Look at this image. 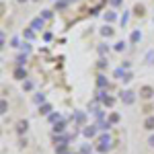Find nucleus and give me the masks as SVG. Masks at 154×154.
<instances>
[{
    "instance_id": "f257e3e1",
    "label": "nucleus",
    "mask_w": 154,
    "mask_h": 154,
    "mask_svg": "<svg viewBox=\"0 0 154 154\" xmlns=\"http://www.w3.org/2000/svg\"><path fill=\"white\" fill-rule=\"evenodd\" d=\"M119 99H121L123 105H134L136 103V93L134 91H121V97Z\"/></svg>"
},
{
    "instance_id": "f03ea898",
    "label": "nucleus",
    "mask_w": 154,
    "mask_h": 154,
    "mask_svg": "<svg viewBox=\"0 0 154 154\" xmlns=\"http://www.w3.org/2000/svg\"><path fill=\"white\" fill-rule=\"evenodd\" d=\"M140 97H142V99H146V101H150V99L154 97V88H152V86H148V84H146V86H142V88H140Z\"/></svg>"
},
{
    "instance_id": "7ed1b4c3",
    "label": "nucleus",
    "mask_w": 154,
    "mask_h": 154,
    "mask_svg": "<svg viewBox=\"0 0 154 154\" xmlns=\"http://www.w3.org/2000/svg\"><path fill=\"white\" fill-rule=\"evenodd\" d=\"M29 27H31V29H33V31H41V29H43V27H45V21H43V19H41V17H35V19H33V21H31V25H29Z\"/></svg>"
},
{
    "instance_id": "20e7f679",
    "label": "nucleus",
    "mask_w": 154,
    "mask_h": 154,
    "mask_svg": "<svg viewBox=\"0 0 154 154\" xmlns=\"http://www.w3.org/2000/svg\"><path fill=\"white\" fill-rule=\"evenodd\" d=\"M12 76H14V78H17V80H27V70H25V68H19V66H17V68H14V70H12Z\"/></svg>"
},
{
    "instance_id": "39448f33",
    "label": "nucleus",
    "mask_w": 154,
    "mask_h": 154,
    "mask_svg": "<svg viewBox=\"0 0 154 154\" xmlns=\"http://www.w3.org/2000/svg\"><path fill=\"white\" fill-rule=\"evenodd\" d=\"M97 86H99L101 91L109 88V80H107V76H105V74H99V76H97Z\"/></svg>"
},
{
    "instance_id": "423d86ee",
    "label": "nucleus",
    "mask_w": 154,
    "mask_h": 154,
    "mask_svg": "<svg viewBox=\"0 0 154 154\" xmlns=\"http://www.w3.org/2000/svg\"><path fill=\"white\" fill-rule=\"evenodd\" d=\"M131 14H134V17H144V14H146V6H144V4H140V2H138V4H134Z\"/></svg>"
},
{
    "instance_id": "0eeeda50",
    "label": "nucleus",
    "mask_w": 154,
    "mask_h": 154,
    "mask_svg": "<svg viewBox=\"0 0 154 154\" xmlns=\"http://www.w3.org/2000/svg\"><path fill=\"white\" fill-rule=\"evenodd\" d=\"M99 33L109 39V37H113V33H115V31H113V27H111V25H103V27L99 29Z\"/></svg>"
},
{
    "instance_id": "6e6552de",
    "label": "nucleus",
    "mask_w": 154,
    "mask_h": 154,
    "mask_svg": "<svg viewBox=\"0 0 154 154\" xmlns=\"http://www.w3.org/2000/svg\"><path fill=\"white\" fill-rule=\"evenodd\" d=\"M130 41L131 43H140V41H142V31H140V29H134L131 35H130Z\"/></svg>"
},
{
    "instance_id": "1a4fd4ad",
    "label": "nucleus",
    "mask_w": 154,
    "mask_h": 154,
    "mask_svg": "<svg viewBox=\"0 0 154 154\" xmlns=\"http://www.w3.org/2000/svg\"><path fill=\"white\" fill-rule=\"evenodd\" d=\"M144 130L154 131V115H148V117L144 119Z\"/></svg>"
},
{
    "instance_id": "9d476101",
    "label": "nucleus",
    "mask_w": 154,
    "mask_h": 154,
    "mask_svg": "<svg viewBox=\"0 0 154 154\" xmlns=\"http://www.w3.org/2000/svg\"><path fill=\"white\" fill-rule=\"evenodd\" d=\"M97 51H99L101 58H105L107 54H109V43H99V45H97Z\"/></svg>"
},
{
    "instance_id": "9b49d317",
    "label": "nucleus",
    "mask_w": 154,
    "mask_h": 154,
    "mask_svg": "<svg viewBox=\"0 0 154 154\" xmlns=\"http://www.w3.org/2000/svg\"><path fill=\"white\" fill-rule=\"evenodd\" d=\"M27 128H29V121H27V119L19 121V123H17V134H21V136H23L25 131H27Z\"/></svg>"
},
{
    "instance_id": "f8f14e48",
    "label": "nucleus",
    "mask_w": 154,
    "mask_h": 154,
    "mask_svg": "<svg viewBox=\"0 0 154 154\" xmlns=\"http://www.w3.org/2000/svg\"><path fill=\"white\" fill-rule=\"evenodd\" d=\"M82 134H84V138H95V136H97V125L84 128V130H82Z\"/></svg>"
},
{
    "instance_id": "ddd939ff",
    "label": "nucleus",
    "mask_w": 154,
    "mask_h": 154,
    "mask_svg": "<svg viewBox=\"0 0 154 154\" xmlns=\"http://www.w3.org/2000/svg\"><path fill=\"white\" fill-rule=\"evenodd\" d=\"M113 140H111V136L109 134H103V136H99V144H103V146H113Z\"/></svg>"
},
{
    "instance_id": "4468645a",
    "label": "nucleus",
    "mask_w": 154,
    "mask_h": 154,
    "mask_svg": "<svg viewBox=\"0 0 154 154\" xmlns=\"http://www.w3.org/2000/svg\"><path fill=\"white\" fill-rule=\"evenodd\" d=\"M144 62H146L148 66H154V49H148V51H146V56H144Z\"/></svg>"
},
{
    "instance_id": "2eb2a0df",
    "label": "nucleus",
    "mask_w": 154,
    "mask_h": 154,
    "mask_svg": "<svg viewBox=\"0 0 154 154\" xmlns=\"http://www.w3.org/2000/svg\"><path fill=\"white\" fill-rule=\"evenodd\" d=\"M105 21H107V25H109V23H115V21H117V14H115L113 11H107L105 12Z\"/></svg>"
},
{
    "instance_id": "dca6fc26",
    "label": "nucleus",
    "mask_w": 154,
    "mask_h": 154,
    "mask_svg": "<svg viewBox=\"0 0 154 154\" xmlns=\"http://www.w3.org/2000/svg\"><path fill=\"white\" fill-rule=\"evenodd\" d=\"M23 37L27 39V41H33V39H35V31L29 27V29H25V31H23Z\"/></svg>"
},
{
    "instance_id": "f3484780",
    "label": "nucleus",
    "mask_w": 154,
    "mask_h": 154,
    "mask_svg": "<svg viewBox=\"0 0 154 154\" xmlns=\"http://www.w3.org/2000/svg\"><path fill=\"white\" fill-rule=\"evenodd\" d=\"M91 4H93V8H91V12H93V14H97V11H99V8H101V6L105 4V0H93Z\"/></svg>"
},
{
    "instance_id": "a211bd4d",
    "label": "nucleus",
    "mask_w": 154,
    "mask_h": 154,
    "mask_svg": "<svg viewBox=\"0 0 154 154\" xmlns=\"http://www.w3.org/2000/svg\"><path fill=\"white\" fill-rule=\"evenodd\" d=\"M39 113L41 115H51V105L49 103H43V105L39 107Z\"/></svg>"
},
{
    "instance_id": "6ab92c4d",
    "label": "nucleus",
    "mask_w": 154,
    "mask_h": 154,
    "mask_svg": "<svg viewBox=\"0 0 154 154\" xmlns=\"http://www.w3.org/2000/svg\"><path fill=\"white\" fill-rule=\"evenodd\" d=\"M14 62H17V66H19V68H25V62H27V54H19Z\"/></svg>"
},
{
    "instance_id": "aec40b11",
    "label": "nucleus",
    "mask_w": 154,
    "mask_h": 154,
    "mask_svg": "<svg viewBox=\"0 0 154 154\" xmlns=\"http://www.w3.org/2000/svg\"><path fill=\"white\" fill-rule=\"evenodd\" d=\"M68 4H70V0H58L56 2V11H66Z\"/></svg>"
},
{
    "instance_id": "412c9836",
    "label": "nucleus",
    "mask_w": 154,
    "mask_h": 154,
    "mask_svg": "<svg viewBox=\"0 0 154 154\" xmlns=\"http://www.w3.org/2000/svg\"><path fill=\"white\" fill-rule=\"evenodd\" d=\"M64 130H66V121H64V119H62L60 123H56V125H54V134H62Z\"/></svg>"
},
{
    "instance_id": "4be33fe9",
    "label": "nucleus",
    "mask_w": 154,
    "mask_h": 154,
    "mask_svg": "<svg viewBox=\"0 0 154 154\" xmlns=\"http://www.w3.org/2000/svg\"><path fill=\"white\" fill-rule=\"evenodd\" d=\"M33 101H35L37 105L41 107V105H43V103H45V95H43V93H37V95L33 97Z\"/></svg>"
},
{
    "instance_id": "5701e85b",
    "label": "nucleus",
    "mask_w": 154,
    "mask_h": 154,
    "mask_svg": "<svg viewBox=\"0 0 154 154\" xmlns=\"http://www.w3.org/2000/svg\"><path fill=\"white\" fill-rule=\"evenodd\" d=\"M72 119H74L76 123H84V113L82 111H76V113L72 115Z\"/></svg>"
},
{
    "instance_id": "b1692460",
    "label": "nucleus",
    "mask_w": 154,
    "mask_h": 154,
    "mask_svg": "<svg viewBox=\"0 0 154 154\" xmlns=\"http://www.w3.org/2000/svg\"><path fill=\"white\" fill-rule=\"evenodd\" d=\"M56 154H68V144H60V146H56Z\"/></svg>"
},
{
    "instance_id": "393cba45",
    "label": "nucleus",
    "mask_w": 154,
    "mask_h": 154,
    "mask_svg": "<svg viewBox=\"0 0 154 154\" xmlns=\"http://www.w3.org/2000/svg\"><path fill=\"white\" fill-rule=\"evenodd\" d=\"M107 64H109V62H107V58H99V62H97V68H99V70H105Z\"/></svg>"
},
{
    "instance_id": "a878e982",
    "label": "nucleus",
    "mask_w": 154,
    "mask_h": 154,
    "mask_svg": "<svg viewBox=\"0 0 154 154\" xmlns=\"http://www.w3.org/2000/svg\"><path fill=\"white\" fill-rule=\"evenodd\" d=\"M39 17H41L43 21H49V19L54 17V11H41V14H39Z\"/></svg>"
},
{
    "instance_id": "bb28decb",
    "label": "nucleus",
    "mask_w": 154,
    "mask_h": 154,
    "mask_svg": "<svg viewBox=\"0 0 154 154\" xmlns=\"http://www.w3.org/2000/svg\"><path fill=\"white\" fill-rule=\"evenodd\" d=\"M125 48H128V43H125V41H117V43L113 45V49H115V51H123Z\"/></svg>"
},
{
    "instance_id": "cd10ccee",
    "label": "nucleus",
    "mask_w": 154,
    "mask_h": 154,
    "mask_svg": "<svg viewBox=\"0 0 154 154\" xmlns=\"http://www.w3.org/2000/svg\"><path fill=\"white\" fill-rule=\"evenodd\" d=\"M109 128H111V121H109V119H107V121H99V130L107 131V130H109Z\"/></svg>"
},
{
    "instance_id": "c85d7f7f",
    "label": "nucleus",
    "mask_w": 154,
    "mask_h": 154,
    "mask_svg": "<svg viewBox=\"0 0 154 154\" xmlns=\"http://www.w3.org/2000/svg\"><path fill=\"white\" fill-rule=\"evenodd\" d=\"M33 86H35V84H33V80H25V82H23V91H27V93H29V91H33Z\"/></svg>"
},
{
    "instance_id": "c756f323",
    "label": "nucleus",
    "mask_w": 154,
    "mask_h": 154,
    "mask_svg": "<svg viewBox=\"0 0 154 154\" xmlns=\"http://www.w3.org/2000/svg\"><path fill=\"white\" fill-rule=\"evenodd\" d=\"M48 119L51 123H58V119H62V115H60V113H51V115H48Z\"/></svg>"
},
{
    "instance_id": "7c9ffc66",
    "label": "nucleus",
    "mask_w": 154,
    "mask_h": 154,
    "mask_svg": "<svg viewBox=\"0 0 154 154\" xmlns=\"http://www.w3.org/2000/svg\"><path fill=\"white\" fill-rule=\"evenodd\" d=\"M113 103H115L113 97H105V101H103V105H105V107H113Z\"/></svg>"
},
{
    "instance_id": "2f4dec72",
    "label": "nucleus",
    "mask_w": 154,
    "mask_h": 154,
    "mask_svg": "<svg viewBox=\"0 0 154 154\" xmlns=\"http://www.w3.org/2000/svg\"><path fill=\"white\" fill-rule=\"evenodd\" d=\"M109 121H111V125L113 123H119V113H111L109 115Z\"/></svg>"
},
{
    "instance_id": "473e14b6",
    "label": "nucleus",
    "mask_w": 154,
    "mask_h": 154,
    "mask_svg": "<svg viewBox=\"0 0 154 154\" xmlns=\"http://www.w3.org/2000/svg\"><path fill=\"white\" fill-rule=\"evenodd\" d=\"M128 19H130V12H123V17L119 19V23H121V27H125V25H128Z\"/></svg>"
},
{
    "instance_id": "72a5a7b5",
    "label": "nucleus",
    "mask_w": 154,
    "mask_h": 154,
    "mask_svg": "<svg viewBox=\"0 0 154 154\" xmlns=\"http://www.w3.org/2000/svg\"><path fill=\"white\" fill-rule=\"evenodd\" d=\"M123 74H125V70H123V68H117V70H115V78L123 80Z\"/></svg>"
},
{
    "instance_id": "f704fd0d",
    "label": "nucleus",
    "mask_w": 154,
    "mask_h": 154,
    "mask_svg": "<svg viewBox=\"0 0 154 154\" xmlns=\"http://www.w3.org/2000/svg\"><path fill=\"white\" fill-rule=\"evenodd\" d=\"M8 111V105H6V99H2V103H0V113H6Z\"/></svg>"
},
{
    "instance_id": "c9c22d12",
    "label": "nucleus",
    "mask_w": 154,
    "mask_h": 154,
    "mask_svg": "<svg viewBox=\"0 0 154 154\" xmlns=\"http://www.w3.org/2000/svg\"><path fill=\"white\" fill-rule=\"evenodd\" d=\"M131 78H134V74H131V72H128V70H125V74H123V80H121V82H130Z\"/></svg>"
},
{
    "instance_id": "e433bc0d",
    "label": "nucleus",
    "mask_w": 154,
    "mask_h": 154,
    "mask_svg": "<svg viewBox=\"0 0 154 154\" xmlns=\"http://www.w3.org/2000/svg\"><path fill=\"white\" fill-rule=\"evenodd\" d=\"M97 150L103 154V152H107V150H111V146H103V144H99V146H97Z\"/></svg>"
},
{
    "instance_id": "4c0bfd02",
    "label": "nucleus",
    "mask_w": 154,
    "mask_h": 154,
    "mask_svg": "<svg viewBox=\"0 0 154 154\" xmlns=\"http://www.w3.org/2000/svg\"><path fill=\"white\" fill-rule=\"evenodd\" d=\"M21 49H23V54H29V51H31V43H23Z\"/></svg>"
},
{
    "instance_id": "58836bf2",
    "label": "nucleus",
    "mask_w": 154,
    "mask_h": 154,
    "mask_svg": "<svg viewBox=\"0 0 154 154\" xmlns=\"http://www.w3.org/2000/svg\"><path fill=\"white\" fill-rule=\"evenodd\" d=\"M11 48H21V45H19V37H12L11 39Z\"/></svg>"
},
{
    "instance_id": "ea45409f",
    "label": "nucleus",
    "mask_w": 154,
    "mask_h": 154,
    "mask_svg": "<svg viewBox=\"0 0 154 154\" xmlns=\"http://www.w3.org/2000/svg\"><path fill=\"white\" fill-rule=\"evenodd\" d=\"M109 4H111V6H121L123 0H109Z\"/></svg>"
},
{
    "instance_id": "a19ab883",
    "label": "nucleus",
    "mask_w": 154,
    "mask_h": 154,
    "mask_svg": "<svg viewBox=\"0 0 154 154\" xmlns=\"http://www.w3.org/2000/svg\"><path fill=\"white\" fill-rule=\"evenodd\" d=\"M43 39H45V41H51V39H54V35H51L49 31H45V33H43Z\"/></svg>"
},
{
    "instance_id": "79ce46f5",
    "label": "nucleus",
    "mask_w": 154,
    "mask_h": 154,
    "mask_svg": "<svg viewBox=\"0 0 154 154\" xmlns=\"http://www.w3.org/2000/svg\"><path fill=\"white\" fill-rule=\"evenodd\" d=\"M148 146L154 148V134H150V138H148Z\"/></svg>"
},
{
    "instance_id": "37998d69",
    "label": "nucleus",
    "mask_w": 154,
    "mask_h": 154,
    "mask_svg": "<svg viewBox=\"0 0 154 154\" xmlns=\"http://www.w3.org/2000/svg\"><path fill=\"white\" fill-rule=\"evenodd\" d=\"M121 68H123V70H130V68H131V62H123V64H121Z\"/></svg>"
},
{
    "instance_id": "c03bdc74",
    "label": "nucleus",
    "mask_w": 154,
    "mask_h": 154,
    "mask_svg": "<svg viewBox=\"0 0 154 154\" xmlns=\"http://www.w3.org/2000/svg\"><path fill=\"white\" fill-rule=\"evenodd\" d=\"M14 2H27V0H14Z\"/></svg>"
},
{
    "instance_id": "a18cd8bd",
    "label": "nucleus",
    "mask_w": 154,
    "mask_h": 154,
    "mask_svg": "<svg viewBox=\"0 0 154 154\" xmlns=\"http://www.w3.org/2000/svg\"><path fill=\"white\" fill-rule=\"evenodd\" d=\"M70 2H76V0H70Z\"/></svg>"
},
{
    "instance_id": "49530a36",
    "label": "nucleus",
    "mask_w": 154,
    "mask_h": 154,
    "mask_svg": "<svg viewBox=\"0 0 154 154\" xmlns=\"http://www.w3.org/2000/svg\"><path fill=\"white\" fill-rule=\"evenodd\" d=\"M68 154H74V152H68Z\"/></svg>"
},
{
    "instance_id": "de8ad7c7",
    "label": "nucleus",
    "mask_w": 154,
    "mask_h": 154,
    "mask_svg": "<svg viewBox=\"0 0 154 154\" xmlns=\"http://www.w3.org/2000/svg\"><path fill=\"white\" fill-rule=\"evenodd\" d=\"M35 2H39V0H35Z\"/></svg>"
}]
</instances>
